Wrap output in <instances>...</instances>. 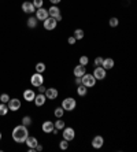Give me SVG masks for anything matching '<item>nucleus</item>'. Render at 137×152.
Masks as SVG:
<instances>
[{"label":"nucleus","mask_w":137,"mask_h":152,"mask_svg":"<svg viewBox=\"0 0 137 152\" xmlns=\"http://www.w3.org/2000/svg\"><path fill=\"white\" fill-rule=\"evenodd\" d=\"M34 70H36V73H44V71L47 70V66H45V63H42V62H39V63L34 66Z\"/></svg>","instance_id":"nucleus-25"},{"label":"nucleus","mask_w":137,"mask_h":152,"mask_svg":"<svg viewBox=\"0 0 137 152\" xmlns=\"http://www.w3.org/2000/svg\"><path fill=\"white\" fill-rule=\"evenodd\" d=\"M44 95H45L47 100H51V102H53V100L58 99V96H59V91H58V88H53V86H51V88H47L45 89Z\"/></svg>","instance_id":"nucleus-9"},{"label":"nucleus","mask_w":137,"mask_h":152,"mask_svg":"<svg viewBox=\"0 0 137 152\" xmlns=\"http://www.w3.org/2000/svg\"><path fill=\"white\" fill-rule=\"evenodd\" d=\"M91 145L93 149H100L103 148V145H104V138H103V136H93V138H92L91 141Z\"/></svg>","instance_id":"nucleus-10"},{"label":"nucleus","mask_w":137,"mask_h":152,"mask_svg":"<svg viewBox=\"0 0 137 152\" xmlns=\"http://www.w3.org/2000/svg\"><path fill=\"white\" fill-rule=\"evenodd\" d=\"M30 85L34 88H39L40 85H44V75L41 73H34L33 75H30Z\"/></svg>","instance_id":"nucleus-8"},{"label":"nucleus","mask_w":137,"mask_h":152,"mask_svg":"<svg viewBox=\"0 0 137 152\" xmlns=\"http://www.w3.org/2000/svg\"><path fill=\"white\" fill-rule=\"evenodd\" d=\"M37 89H39V93H44V92H45V86H44V85H40V86H39V88H37Z\"/></svg>","instance_id":"nucleus-38"},{"label":"nucleus","mask_w":137,"mask_h":152,"mask_svg":"<svg viewBox=\"0 0 137 152\" xmlns=\"http://www.w3.org/2000/svg\"><path fill=\"white\" fill-rule=\"evenodd\" d=\"M63 0H49V3L52 4V6H58L59 3H62Z\"/></svg>","instance_id":"nucleus-35"},{"label":"nucleus","mask_w":137,"mask_h":152,"mask_svg":"<svg viewBox=\"0 0 137 152\" xmlns=\"http://www.w3.org/2000/svg\"><path fill=\"white\" fill-rule=\"evenodd\" d=\"M74 84L77 85H81V77H74Z\"/></svg>","instance_id":"nucleus-37"},{"label":"nucleus","mask_w":137,"mask_h":152,"mask_svg":"<svg viewBox=\"0 0 137 152\" xmlns=\"http://www.w3.org/2000/svg\"><path fill=\"white\" fill-rule=\"evenodd\" d=\"M77 95L80 96V97H85V96L88 95V88H85L82 84L78 85L77 86Z\"/></svg>","instance_id":"nucleus-23"},{"label":"nucleus","mask_w":137,"mask_h":152,"mask_svg":"<svg viewBox=\"0 0 137 152\" xmlns=\"http://www.w3.org/2000/svg\"><path fill=\"white\" fill-rule=\"evenodd\" d=\"M96 78L92 75V73H85L82 77H81V84L84 85L85 88H93L96 86Z\"/></svg>","instance_id":"nucleus-3"},{"label":"nucleus","mask_w":137,"mask_h":152,"mask_svg":"<svg viewBox=\"0 0 137 152\" xmlns=\"http://www.w3.org/2000/svg\"><path fill=\"white\" fill-rule=\"evenodd\" d=\"M85 73H86V66H82V64H77V66H74V69H73L74 77H82Z\"/></svg>","instance_id":"nucleus-16"},{"label":"nucleus","mask_w":137,"mask_h":152,"mask_svg":"<svg viewBox=\"0 0 137 152\" xmlns=\"http://www.w3.org/2000/svg\"><path fill=\"white\" fill-rule=\"evenodd\" d=\"M21 8H22V11H23L25 14H30V15H32L33 12H36V8H34V6H33L32 1H23Z\"/></svg>","instance_id":"nucleus-13"},{"label":"nucleus","mask_w":137,"mask_h":152,"mask_svg":"<svg viewBox=\"0 0 137 152\" xmlns=\"http://www.w3.org/2000/svg\"><path fill=\"white\" fill-rule=\"evenodd\" d=\"M73 36H74V39L77 40V41H81V40L85 39V30H84V29H81V28L74 29Z\"/></svg>","instance_id":"nucleus-19"},{"label":"nucleus","mask_w":137,"mask_h":152,"mask_svg":"<svg viewBox=\"0 0 137 152\" xmlns=\"http://www.w3.org/2000/svg\"><path fill=\"white\" fill-rule=\"evenodd\" d=\"M53 126H55V129H58V130H62L64 126H66V122L63 121V118H56V121L53 122Z\"/></svg>","instance_id":"nucleus-22"},{"label":"nucleus","mask_w":137,"mask_h":152,"mask_svg":"<svg viewBox=\"0 0 137 152\" xmlns=\"http://www.w3.org/2000/svg\"><path fill=\"white\" fill-rule=\"evenodd\" d=\"M64 114H66V111L62 108V106L56 107L55 110H53V115H55V118H63L64 117Z\"/></svg>","instance_id":"nucleus-24"},{"label":"nucleus","mask_w":137,"mask_h":152,"mask_svg":"<svg viewBox=\"0 0 137 152\" xmlns=\"http://www.w3.org/2000/svg\"><path fill=\"white\" fill-rule=\"evenodd\" d=\"M115 66V60L113 58H103V62H102V67L105 69V70H111L114 69Z\"/></svg>","instance_id":"nucleus-15"},{"label":"nucleus","mask_w":137,"mask_h":152,"mask_svg":"<svg viewBox=\"0 0 137 152\" xmlns=\"http://www.w3.org/2000/svg\"><path fill=\"white\" fill-rule=\"evenodd\" d=\"M108 25L111 26V28H118V26H119V18L111 17L108 19Z\"/></svg>","instance_id":"nucleus-27"},{"label":"nucleus","mask_w":137,"mask_h":152,"mask_svg":"<svg viewBox=\"0 0 137 152\" xmlns=\"http://www.w3.org/2000/svg\"><path fill=\"white\" fill-rule=\"evenodd\" d=\"M25 144L28 145V148H36V145L39 144V140L34 136H28V138L25 140Z\"/></svg>","instance_id":"nucleus-18"},{"label":"nucleus","mask_w":137,"mask_h":152,"mask_svg":"<svg viewBox=\"0 0 137 152\" xmlns=\"http://www.w3.org/2000/svg\"><path fill=\"white\" fill-rule=\"evenodd\" d=\"M36 97V93L33 89H25L23 91V99L26 100V102H33Z\"/></svg>","instance_id":"nucleus-20"},{"label":"nucleus","mask_w":137,"mask_h":152,"mask_svg":"<svg viewBox=\"0 0 137 152\" xmlns=\"http://www.w3.org/2000/svg\"><path fill=\"white\" fill-rule=\"evenodd\" d=\"M53 122L52 121H44L41 124V130L45 133V134H49V133H52L53 130Z\"/></svg>","instance_id":"nucleus-14"},{"label":"nucleus","mask_w":137,"mask_h":152,"mask_svg":"<svg viewBox=\"0 0 137 152\" xmlns=\"http://www.w3.org/2000/svg\"><path fill=\"white\" fill-rule=\"evenodd\" d=\"M8 106L6 103H0V117H6L8 114Z\"/></svg>","instance_id":"nucleus-26"},{"label":"nucleus","mask_w":137,"mask_h":152,"mask_svg":"<svg viewBox=\"0 0 137 152\" xmlns=\"http://www.w3.org/2000/svg\"><path fill=\"white\" fill-rule=\"evenodd\" d=\"M92 75L96 78V81H103V80H105V77H107V70L103 69L102 66H95Z\"/></svg>","instance_id":"nucleus-6"},{"label":"nucleus","mask_w":137,"mask_h":152,"mask_svg":"<svg viewBox=\"0 0 137 152\" xmlns=\"http://www.w3.org/2000/svg\"><path fill=\"white\" fill-rule=\"evenodd\" d=\"M0 141H1V132H0Z\"/></svg>","instance_id":"nucleus-39"},{"label":"nucleus","mask_w":137,"mask_h":152,"mask_svg":"<svg viewBox=\"0 0 137 152\" xmlns=\"http://www.w3.org/2000/svg\"><path fill=\"white\" fill-rule=\"evenodd\" d=\"M102 62H103V56H96L95 60H93V64L95 66H102Z\"/></svg>","instance_id":"nucleus-33"},{"label":"nucleus","mask_w":137,"mask_h":152,"mask_svg":"<svg viewBox=\"0 0 137 152\" xmlns=\"http://www.w3.org/2000/svg\"><path fill=\"white\" fill-rule=\"evenodd\" d=\"M48 10V14H49V17H52V18H55L58 22H60V21H63V15H62V10H60L58 6H49V8H47Z\"/></svg>","instance_id":"nucleus-5"},{"label":"nucleus","mask_w":137,"mask_h":152,"mask_svg":"<svg viewBox=\"0 0 137 152\" xmlns=\"http://www.w3.org/2000/svg\"><path fill=\"white\" fill-rule=\"evenodd\" d=\"M34 104L37 107H42L44 104H45V102H47V97H45V95L44 93H39V95H36V97H34Z\"/></svg>","instance_id":"nucleus-17"},{"label":"nucleus","mask_w":137,"mask_h":152,"mask_svg":"<svg viewBox=\"0 0 137 152\" xmlns=\"http://www.w3.org/2000/svg\"><path fill=\"white\" fill-rule=\"evenodd\" d=\"M21 107H22V103L19 99H10L8 100V110L10 111H18V110H21Z\"/></svg>","instance_id":"nucleus-12"},{"label":"nucleus","mask_w":137,"mask_h":152,"mask_svg":"<svg viewBox=\"0 0 137 152\" xmlns=\"http://www.w3.org/2000/svg\"><path fill=\"white\" fill-rule=\"evenodd\" d=\"M62 138L66 140V141H73L74 138H75V130H74V127L71 126H64L62 129Z\"/></svg>","instance_id":"nucleus-4"},{"label":"nucleus","mask_w":137,"mask_h":152,"mask_svg":"<svg viewBox=\"0 0 137 152\" xmlns=\"http://www.w3.org/2000/svg\"><path fill=\"white\" fill-rule=\"evenodd\" d=\"M28 23H26V25H28V28H30V29H34V28H37V25H39V21H37V18L36 17H32V15H30V17L28 18Z\"/></svg>","instance_id":"nucleus-21"},{"label":"nucleus","mask_w":137,"mask_h":152,"mask_svg":"<svg viewBox=\"0 0 137 152\" xmlns=\"http://www.w3.org/2000/svg\"><path fill=\"white\" fill-rule=\"evenodd\" d=\"M11 136H12V140H14L15 142H18V144H23L25 140H26L28 136H29V130L25 125H22V124L17 125V126L12 129V132H11Z\"/></svg>","instance_id":"nucleus-1"},{"label":"nucleus","mask_w":137,"mask_h":152,"mask_svg":"<svg viewBox=\"0 0 137 152\" xmlns=\"http://www.w3.org/2000/svg\"><path fill=\"white\" fill-rule=\"evenodd\" d=\"M34 149H36V152H40V151H42V149H44V147H42V145L39 142V144L36 145V148H34Z\"/></svg>","instance_id":"nucleus-36"},{"label":"nucleus","mask_w":137,"mask_h":152,"mask_svg":"<svg viewBox=\"0 0 137 152\" xmlns=\"http://www.w3.org/2000/svg\"><path fill=\"white\" fill-rule=\"evenodd\" d=\"M75 42H77V40L74 39V36H70V37L67 39V44H69V45H74Z\"/></svg>","instance_id":"nucleus-34"},{"label":"nucleus","mask_w":137,"mask_h":152,"mask_svg":"<svg viewBox=\"0 0 137 152\" xmlns=\"http://www.w3.org/2000/svg\"><path fill=\"white\" fill-rule=\"evenodd\" d=\"M78 64L88 66V64H89V56H88V55H81L80 59H78Z\"/></svg>","instance_id":"nucleus-28"},{"label":"nucleus","mask_w":137,"mask_h":152,"mask_svg":"<svg viewBox=\"0 0 137 152\" xmlns=\"http://www.w3.org/2000/svg\"><path fill=\"white\" fill-rule=\"evenodd\" d=\"M59 149H62V151H66V149H69V141H66V140H60L59 142Z\"/></svg>","instance_id":"nucleus-30"},{"label":"nucleus","mask_w":137,"mask_h":152,"mask_svg":"<svg viewBox=\"0 0 137 152\" xmlns=\"http://www.w3.org/2000/svg\"><path fill=\"white\" fill-rule=\"evenodd\" d=\"M32 3H33V6H34L36 10H37V8L44 7V0H33Z\"/></svg>","instance_id":"nucleus-31"},{"label":"nucleus","mask_w":137,"mask_h":152,"mask_svg":"<svg viewBox=\"0 0 137 152\" xmlns=\"http://www.w3.org/2000/svg\"><path fill=\"white\" fill-rule=\"evenodd\" d=\"M32 122H33V119L29 115H25L23 118H22V125H25L26 127H29L30 125H32Z\"/></svg>","instance_id":"nucleus-29"},{"label":"nucleus","mask_w":137,"mask_h":152,"mask_svg":"<svg viewBox=\"0 0 137 152\" xmlns=\"http://www.w3.org/2000/svg\"><path fill=\"white\" fill-rule=\"evenodd\" d=\"M42 26H44L45 30L52 32V30H55V29L58 28V21L55 19V18H52V17H48L45 21H42Z\"/></svg>","instance_id":"nucleus-7"},{"label":"nucleus","mask_w":137,"mask_h":152,"mask_svg":"<svg viewBox=\"0 0 137 152\" xmlns=\"http://www.w3.org/2000/svg\"><path fill=\"white\" fill-rule=\"evenodd\" d=\"M60 106H62V108H63L66 113H73V111L77 108V100L74 99V97H71V96H67V97H64V99L62 100Z\"/></svg>","instance_id":"nucleus-2"},{"label":"nucleus","mask_w":137,"mask_h":152,"mask_svg":"<svg viewBox=\"0 0 137 152\" xmlns=\"http://www.w3.org/2000/svg\"><path fill=\"white\" fill-rule=\"evenodd\" d=\"M10 99H11V97L8 96V93H1V95H0V102H1V103H6V104H7Z\"/></svg>","instance_id":"nucleus-32"},{"label":"nucleus","mask_w":137,"mask_h":152,"mask_svg":"<svg viewBox=\"0 0 137 152\" xmlns=\"http://www.w3.org/2000/svg\"><path fill=\"white\" fill-rule=\"evenodd\" d=\"M34 17L37 18V21H45L47 18L49 17V14H48V10L47 8H44V7H41V8H37L36 10V12H34Z\"/></svg>","instance_id":"nucleus-11"}]
</instances>
